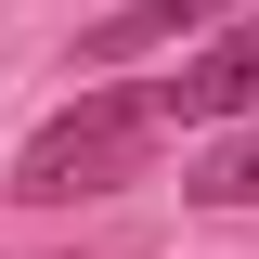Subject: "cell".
<instances>
[{
  "mask_svg": "<svg viewBox=\"0 0 259 259\" xmlns=\"http://www.w3.org/2000/svg\"><path fill=\"white\" fill-rule=\"evenodd\" d=\"M233 0H117L91 39H78V65L91 78H117V65H143V52H168V39H194V26H221Z\"/></svg>",
  "mask_w": 259,
  "mask_h": 259,
  "instance_id": "3957f363",
  "label": "cell"
},
{
  "mask_svg": "<svg viewBox=\"0 0 259 259\" xmlns=\"http://www.w3.org/2000/svg\"><path fill=\"white\" fill-rule=\"evenodd\" d=\"M156 143V78H117V91H78L65 117L26 130V156H13V194L26 207H78V194H117Z\"/></svg>",
  "mask_w": 259,
  "mask_h": 259,
  "instance_id": "6da1fadb",
  "label": "cell"
},
{
  "mask_svg": "<svg viewBox=\"0 0 259 259\" xmlns=\"http://www.w3.org/2000/svg\"><path fill=\"white\" fill-rule=\"evenodd\" d=\"M182 194L194 207H259V117L233 130V143H207V156L182 168Z\"/></svg>",
  "mask_w": 259,
  "mask_h": 259,
  "instance_id": "277c9868",
  "label": "cell"
},
{
  "mask_svg": "<svg viewBox=\"0 0 259 259\" xmlns=\"http://www.w3.org/2000/svg\"><path fill=\"white\" fill-rule=\"evenodd\" d=\"M182 117V130H221V117H259V13L246 26H221L207 52L182 65V78H156V130Z\"/></svg>",
  "mask_w": 259,
  "mask_h": 259,
  "instance_id": "7a4b0ae2",
  "label": "cell"
}]
</instances>
